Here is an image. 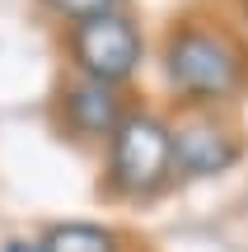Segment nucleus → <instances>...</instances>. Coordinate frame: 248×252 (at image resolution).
I'll list each match as a JSON object with an SVG mask.
<instances>
[{
    "mask_svg": "<svg viewBox=\"0 0 248 252\" xmlns=\"http://www.w3.org/2000/svg\"><path fill=\"white\" fill-rule=\"evenodd\" d=\"M164 75L187 103L215 108V103L239 94L248 65H244V47L234 42L225 28L178 24L174 33L164 37Z\"/></svg>",
    "mask_w": 248,
    "mask_h": 252,
    "instance_id": "f257e3e1",
    "label": "nucleus"
},
{
    "mask_svg": "<svg viewBox=\"0 0 248 252\" xmlns=\"http://www.w3.org/2000/svg\"><path fill=\"white\" fill-rule=\"evenodd\" d=\"M174 178V126L145 108H131L108 140V182L112 196L145 201Z\"/></svg>",
    "mask_w": 248,
    "mask_h": 252,
    "instance_id": "f03ea898",
    "label": "nucleus"
},
{
    "mask_svg": "<svg viewBox=\"0 0 248 252\" xmlns=\"http://www.w3.org/2000/svg\"><path fill=\"white\" fill-rule=\"evenodd\" d=\"M66 52H71V65L80 80H99V84L117 89L141 70L145 37L122 9H112V14H99V19H84V24L66 28Z\"/></svg>",
    "mask_w": 248,
    "mask_h": 252,
    "instance_id": "7ed1b4c3",
    "label": "nucleus"
},
{
    "mask_svg": "<svg viewBox=\"0 0 248 252\" xmlns=\"http://www.w3.org/2000/svg\"><path fill=\"white\" fill-rule=\"evenodd\" d=\"M239 159V140L215 117H187L174 126V173L187 178H215Z\"/></svg>",
    "mask_w": 248,
    "mask_h": 252,
    "instance_id": "20e7f679",
    "label": "nucleus"
},
{
    "mask_svg": "<svg viewBox=\"0 0 248 252\" xmlns=\"http://www.w3.org/2000/svg\"><path fill=\"white\" fill-rule=\"evenodd\" d=\"M127 103L112 84H99V80H80L75 75L71 84L61 89V117H66V131L80 135V140H112V131L127 117Z\"/></svg>",
    "mask_w": 248,
    "mask_h": 252,
    "instance_id": "39448f33",
    "label": "nucleus"
},
{
    "mask_svg": "<svg viewBox=\"0 0 248 252\" xmlns=\"http://www.w3.org/2000/svg\"><path fill=\"white\" fill-rule=\"evenodd\" d=\"M42 252H122V238L94 220H61L42 234Z\"/></svg>",
    "mask_w": 248,
    "mask_h": 252,
    "instance_id": "423d86ee",
    "label": "nucleus"
},
{
    "mask_svg": "<svg viewBox=\"0 0 248 252\" xmlns=\"http://www.w3.org/2000/svg\"><path fill=\"white\" fill-rule=\"evenodd\" d=\"M47 14L66 19V24H84V19H99V14H112L122 0H37Z\"/></svg>",
    "mask_w": 248,
    "mask_h": 252,
    "instance_id": "0eeeda50",
    "label": "nucleus"
},
{
    "mask_svg": "<svg viewBox=\"0 0 248 252\" xmlns=\"http://www.w3.org/2000/svg\"><path fill=\"white\" fill-rule=\"evenodd\" d=\"M5 252H42V238H9Z\"/></svg>",
    "mask_w": 248,
    "mask_h": 252,
    "instance_id": "6e6552de",
    "label": "nucleus"
}]
</instances>
